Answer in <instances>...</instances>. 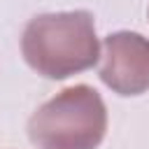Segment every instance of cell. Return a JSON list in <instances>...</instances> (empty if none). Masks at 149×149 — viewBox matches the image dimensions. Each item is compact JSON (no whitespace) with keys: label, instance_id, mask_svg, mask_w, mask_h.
Instances as JSON below:
<instances>
[{"label":"cell","instance_id":"cell-1","mask_svg":"<svg viewBox=\"0 0 149 149\" xmlns=\"http://www.w3.org/2000/svg\"><path fill=\"white\" fill-rule=\"evenodd\" d=\"M26 63L47 79H68L100 58L93 16L86 9L33 16L21 35Z\"/></svg>","mask_w":149,"mask_h":149},{"label":"cell","instance_id":"cell-2","mask_svg":"<svg viewBox=\"0 0 149 149\" xmlns=\"http://www.w3.org/2000/svg\"><path fill=\"white\" fill-rule=\"evenodd\" d=\"M105 133L107 107L86 84L63 88L28 119V137L37 149H98Z\"/></svg>","mask_w":149,"mask_h":149},{"label":"cell","instance_id":"cell-3","mask_svg":"<svg viewBox=\"0 0 149 149\" xmlns=\"http://www.w3.org/2000/svg\"><path fill=\"white\" fill-rule=\"evenodd\" d=\"M100 79L119 95L149 91V40L130 30L107 35L100 54Z\"/></svg>","mask_w":149,"mask_h":149}]
</instances>
